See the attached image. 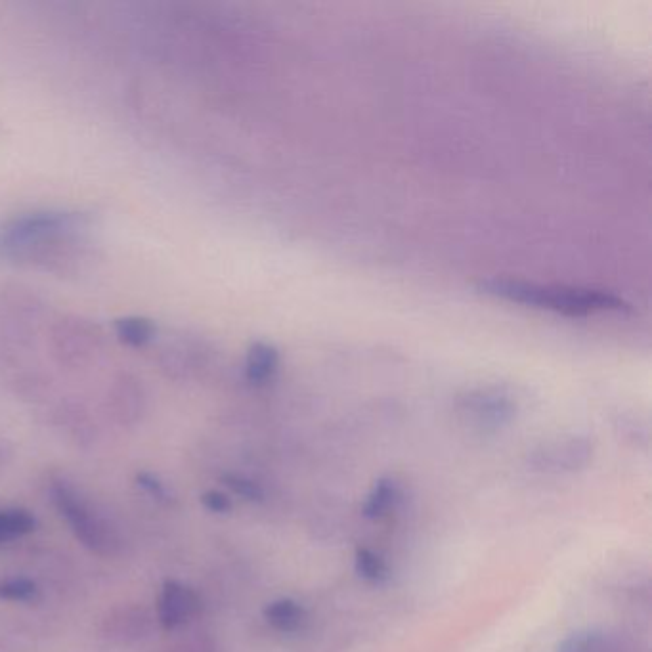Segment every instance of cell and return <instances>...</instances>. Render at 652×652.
Segmentation results:
<instances>
[{"instance_id":"6da1fadb","label":"cell","mask_w":652,"mask_h":652,"mask_svg":"<svg viewBox=\"0 0 652 652\" xmlns=\"http://www.w3.org/2000/svg\"><path fill=\"white\" fill-rule=\"evenodd\" d=\"M482 293L498 297L517 305L542 308L565 316H591L597 312H616L626 305L618 297L593 291V289H574V287H555L540 283L517 282V280H490L480 283Z\"/></svg>"},{"instance_id":"7a4b0ae2","label":"cell","mask_w":652,"mask_h":652,"mask_svg":"<svg viewBox=\"0 0 652 652\" xmlns=\"http://www.w3.org/2000/svg\"><path fill=\"white\" fill-rule=\"evenodd\" d=\"M593 459V444L584 436H570L538 446L528 463L534 471L547 475H566L584 471Z\"/></svg>"},{"instance_id":"3957f363","label":"cell","mask_w":652,"mask_h":652,"mask_svg":"<svg viewBox=\"0 0 652 652\" xmlns=\"http://www.w3.org/2000/svg\"><path fill=\"white\" fill-rule=\"evenodd\" d=\"M459 417L477 431H498L509 425L517 413V404L500 391H475L457 404Z\"/></svg>"},{"instance_id":"277c9868","label":"cell","mask_w":652,"mask_h":652,"mask_svg":"<svg viewBox=\"0 0 652 652\" xmlns=\"http://www.w3.org/2000/svg\"><path fill=\"white\" fill-rule=\"evenodd\" d=\"M52 494H54V501H56L58 509L71 524L77 538L90 549L102 551L108 545V536H106V530L102 528V524L96 521L94 515L88 511L87 505L64 484L54 486Z\"/></svg>"},{"instance_id":"5b68a950","label":"cell","mask_w":652,"mask_h":652,"mask_svg":"<svg viewBox=\"0 0 652 652\" xmlns=\"http://www.w3.org/2000/svg\"><path fill=\"white\" fill-rule=\"evenodd\" d=\"M197 597L192 589L169 580L165 582L159 599V622L165 630H174L186 622L197 610Z\"/></svg>"},{"instance_id":"8992f818","label":"cell","mask_w":652,"mask_h":652,"mask_svg":"<svg viewBox=\"0 0 652 652\" xmlns=\"http://www.w3.org/2000/svg\"><path fill=\"white\" fill-rule=\"evenodd\" d=\"M400 501H402V486L394 479H379L364 501L362 513L366 519L377 521L391 515L392 511L400 505Z\"/></svg>"},{"instance_id":"52a82bcc","label":"cell","mask_w":652,"mask_h":652,"mask_svg":"<svg viewBox=\"0 0 652 652\" xmlns=\"http://www.w3.org/2000/svg\"><path fill=\"white\" fill-rule=\"evenodd\" d=\"M557 652H630V649L612 633L586 630L566 637Z\"/></svg>"},{"instance_id":"ba28073f","label":"cell","mask_w":652,"mask_h":652,"mask_svg":"<svg viewBox=\"0 0 652 652\" xmlns=\"http://www.w3.org/2000/svg\"><path fill=\"white\" fill-rule=\"evenodd\" d=\"M280 354L268 343H255L247 352L245 377L251 385H266L278 371Z\"/></svg>"},{"instance_id":"9c48e42d","label":"cell","mask_w":652,"mask_h":652,"mask_svg":"<svg viewBox=\"0 0 652 652\" xmlns=\"http://www.w3.org/2000/svg\"><path fill=\"white\" fill-rule=\"evenodd\" d=\"M264 618L274 630L297 633L305 628L308 614L305 607L293 599H276L264 607Z\"/></svg>"},{"instance_id":"30bf717a","label":"cell","mask_w":652,"mask_h":652,"mask_svg":"<svg viewBox=\"0 0 652 652\" xmlns=\"http://www.w3.org/2000/svg\"><path fill=\"white\" fill-rule=\"evenodd\" d=\"M354 568L362 580H366L368 584H375V586H381V584L389 582V578H391V566L387 563V559L368 547H360L356 551Z\"/></svg>"},{"instance_id":"8fae6325","label":"cell","mask_w":652,"mask_h":652,"mask_svg":"<svg viewBox=\"0 0 652 652\" xmlns=\"http://www.w3.org/2000/svg\"><path fill=\"white\" fill-rule=\"evenodd\" d=\"M115 331L131 347H144L155 337V326L146 318H121L115 324Z\"/></svg>"},{"instance_id":"7c38bea8","label":"cell","mask_w":652,"mask_h":652,"mask_svg":"<svg viewBox=\"0 0 652 652\" xmlns=\"http://www.w3.org/2000/svg\"><path fill=\"white\" fill-rule=\"evenodd\" d=\"M35 528V519L23 509L0 511V544L16 536H23Z\"/></svg>"},{"instance_id":"4fadbf2b","label":"cell","mask_w":652,"mask_h":652,"mask_svg":"<svg viewBox=\"0 0 652 652\" xmlns=\"http://www.w3.org/2000/svg\"><path fill=\"white\" fill-rule=\"evenodd\" d=\"M222 482L243 500L247 501H262L264 500V490L261 488L259 482L255 480L245 479L240 475H226Z\"/></svg>"},{"instance_id":"5bb4252c","label":"cell","mask_w":652,"mask_h":652,"mask_svg":"<svg viewBox=\"0 0 652 652\" xmlns=\"http://www.w3.org/2000/svg\"><path fill=\"white\" fill-rule=\"evenodd\" d=\"M37 593V586L25 578L6 580L0 584V599L6 601H27L33 599Z\"/></svg>"},{"instance_id":"9a60e30c","label":"cell","mask_w":652,"mask_h":652,"mask_svg":"<svg viewBox=\"0 0 652 652\" xmlns=\"http://www.w3.org/2000/svg\"><path fill=\"white\" fill-rule=\"evenodd\" d=\"M201 501H203V505H205L209 511H213V513H228V511L232 509V501H230V498H228L226 494H222V492H215V490L203 494Z\"/></svg>"},{"instance_id":"2e32d148","label":"cell","mask_w":652,"mask_h":652,"mask_svg":"<svg viewBox=\"0 0 652 652\" xmlns=\"http://www.w3.org/2000/svg\"><path fill=\"white\" fill-rule=\"evenodd\" d=\"M138 482H140L146 490H150L153 496H165V490H163L161 482L153 479L150 475H140V477H138Z\"/></svg>"}]
</instances>
